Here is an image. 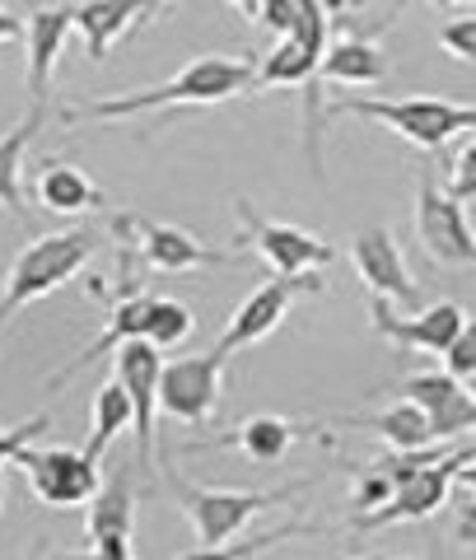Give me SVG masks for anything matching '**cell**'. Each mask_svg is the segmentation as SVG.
Here are the masks:
<instances>
[{"instance_id":"obj_33","label":"cell","mask_w":476,"mask_h":560,"mask_svg":"<svg viewBox=\"0 0 476 560\" xmlns=\"http://www.w3.org/2000/svg\"><path fill=\"white\" fill-rule=\"evenodd\" d=\"M294 20H299V5H294V0H262V10H257V24L271 28L276 38H290Z\"/></svg>"},{"instance_id":"obj_25","label":"cell","mask_w":476,"mask_h":560,"mask_svg":"<svg viewBox=\"0 0 476 560\" xmlns=\"http://www.w3.org/2000/svg\"><path fill=\"white\" fill-rule=\"evenodd\" d=\"M84 533L94 537H136V490L127 477H113L108 486L94 490L90 514H84Z\"/></svg>"},{"instance_id":"obj_42","label":"cell","mask_w":476,"mask_h":560,"mask_svg":"<svg viewBox=\"0 0 476 560\" xmlns=\"http://www.w3.org/2000/svg\"><path fill=\"white\" fill-rule=\"evenodd\" d=\"M0 10H5V0H0Z\"/></svg>"},{"instance_id":"obj_3","label":"cell","mask_w":476,"mask_h":560,"mask_svg":"<svg viewBox=\"0 0 476 560\" xmlns=\"http://www.w3.org/2000/svg\"><path fill=\"white\" fill-rule=\"evenodd\" d=\"M327 117H369L426 154L444 150L453 136L476 131V103L453 98H337L327 103Z\"/></svg>"},{"instance_id":"obj_37","label":"cell","mask_w":476,"mask_h":560,"mask_svg":"<svg viewBox=\"0 0 476 560\" xmlns=\"http://www.w3.org/2000/svg\"><path fill=\"white\" fill-rule=\"evenodd\" d=\"M229 5H234L239 14H243V20H248V24H257V10H262V0H229Z\"/></svg>"},{"instance_id":"obj_27","label":"cell","mask_w":476,"mask_h":560,"mask_svg":"<svg viewBox=\"0 0 476 560\" xmlns=\"http://www.w3.org/2000/svg\"><path fill=\"white\" fill-rule=\"evenodd\" d=\"M191 331H197V313H191L183 300H169V294H154L150 313H146V341L159 350L183 346Z\"/></svg>"},{"instance_id":"obj_1","label":"cell","mask_w":476,"mask_h":560,"mask_svg":"<svg viewBox=\"0 0 476 560\" xmlns=\"http://www.w3.org/2000/svg\"><path fill=\"white\" fill-rule=\"evenodd\" d=\"M253 80H257V66L248 57L206 51V57L187 61L169 84L70 103V108H61V121H127V117L169 113V108H210V103H229L239 94H253Z\"/></svg>"},{"instance_id":"obj_8","label":"cell","mask_w":476,"mask_h":560,"mask_svg":"<svg viewBox=\"0 0 476 560\" xmlns=\"http://www.w3.org/2000/svg\"><path fill=\"white\" fill-rule=\"evenodd\" d=\"M234 215L243 220V243L267 261L271 276H299V271H327L337 261V248L327 238H317L299 224H280V220H267L257 215L253 201H234Z\"/></svg>"},{"instance_id":"obj_14","label":"cell","mask_w":476,"mask_h":560,"mask_svg":"<svg viewBox=\"0 0 476 560\" xmlns=\"http://www.w3.org/2000/svg\"><path fill=\"white\" fill-rule=\"evenodd\" d=\"M350 261H356L360 280L369 285V294H379L387 304H402V308H420V285L407 267V257H402L393 230H383V224H369V230L356 234L350 243Z\"/></svg>"},{"instance_id":"obj_16","label":"cell","mask_w":476,"mask_h":560,"mask_svg":"<svg viewBox=\"0 0 476 560\" xmlns=\"http://www.w3.org/2000/svg\"><path fill=\"white\" fill-rule=\"evenodd\" d=\"M76 28V5H38L24 20V47H28V103L47 108L51 75L66 51V38Z\"/></svg>"},{"instance_id":"obj_4","label":"cell","mask_w":476,"mask_h":560,"mask_svg":"<svg viewBox=\"0 0 476 560\" xmlns=\"http://www.w3.org/2000/svg\"><path fill=\"white\" fill-rule=\"evenodd\" d=\"M94 257V234L90 230H61V234H38L28 248L10 261L5 290H0V327L14 313L47 300L51 290H61L66 280H76Z\"/></svg>"},{"instance_id":"obj_2","label":"cell","mask_w":476,"mask_h":560,"mask_svg":"<svg viewBox=\"0 0 476 560\" xmlns=\"http://www.w3.org/2000/svg\"><path fill=\"white\" fill-rule=\"evenodd\" d=\"M299 490H309V481H290L280 490H224V486H191V481L173 477V500H178L183 518L191 523L197 556L224 551L257 514H267V510H276V504L294 500Z\"/></svg>"},{"instance_id":"obj_43","label":"cell","mask_w":476,"mask_h":560,"mask_svg":"<svg viewBox=\"0 0 476 560\" xmlns=\"http://www.w3.org/2000/svg\"><path fill=\"white\" fill-rule=\"evenodd\" d=\"M397 5H407V0H397Z\"/></svg>"},{"instance_id":"obj_9","label":"cell","mask_w":476,"mask_h":560,"mask_svg":"<svg viewBox=\"0 0 476 560\" xmlns=\"http://www.w3.org/2000/svg\"><path fill=\"white\" fill-rule=\"evenodd\" d=\"M14 467L28 477L33 495H38L47 510H76V504H90L98 481V463L84 448H33L24 444L14 453Z\"/></svg>"},{"instance_id":"obj_35","label":"cell","mask_w":476,"mask_h":560,"mask_svg":"<svg viewBox=\"0 0 476 560\" xmlns=\"http://www.w3.org/2000/svg\"><path fill=\"white\" fill-rule=\"evenodd\" d=\"M457 541H463V547H476V490L457 500Z\"/></svg>"},{"instance_id":"obj_23","label":"cell","mask_w":476,"mask_h":560,"mask_svg":"<svg viewBox=\"0 0 476 560\" xmlns=\"http://www.w3.org/2000/svg\"><path fill=\"white\" fill-rule=\"evenodd\" d=\"M253 66H257L253 90H309V84L317 80V66H323V57L309 51L299 38H276V47L262 51Z\"/></svg>"},{"instance_id":"obj_13","label":"cell","mask_w":476,"mask_h":560,"mask_svg":"<svg viewBox=\"0 0 476 560\" xmlns=\"http://www.w3.org/2000/svg\"><path fill=\"white\" fill-rule=\"evenodd\" d=\"M402 397H411L430 420L434 440H467L476 430V393L449 370H420L397 383Z\"/></svg>"},{"instance_id":"obj_10","label":"cell","mask_w":476,"mask_h":560,"mask_svg":"<svg viewBox=\"0 0 476 560\" xmlns=\"http://www.w3.org/2000/svg\"><path fill=\"white\" fill-rule=\"evenodd\" d=\"M416 238L439 267H472L476 261V234L463 201L449 187H439L430 173L416 178Z\"/></svg>"},{"instance_id":"obj_19","label":"cell","mask_w":476,"mask_h":560,"mask_svg":"<svg viewBox=\"0 0 476 560\" xmlns=\"http://www.w3.org/2000/svg\"><path fill=\"white\" fill-rule=\"evenodd\" d=\"M313 434H317V425H299V420H286V416H248L234 434H220V440H210L206 448H239L253 467H271L286 458L299 440H313Z\"/></svg>"},{"instance_id":"obj_26","label":"cell","mask_w":476,"mask_h":560,"mask_svg":"<svg viewBox=\"0 0 476 560\" xmlns=\"http://www.w3.org/2000/svg\"><path fill=\"white\" fill-rule=\"evenodd\" d=\"M131 420H136L131 397H127V388H121V378L113 374L108 383H98V393H94V430H90V444H84V453L98 463L103 453H108L121 434L131 430Z\"/></svg>"},{"instance_id":"obj_30","label":"cell","mask_w":476,"mask_h":560,"mask_svg":"<svg viewBox=\"0 0 476 560\" xmlns=\"http://www.w3.org/2000/svg\"><path fill=\"white\" fill-rule=\"evenodd\" d=\"M444 370H449V374H457L463 383L476 374V318H467V323H463V331L453 337V346L444 350Z\"/></svg>"},{"instance_id":"obj_7","label":"cell","mask_w":476,"mask_h":560,"mask_svg":"<svg viewBox=\"0 0 476 560\" xmlns=\"http://www.w3.org/2000/svg\"><path fill=\"white\" fill-rule=\"evenodd\" d=\"M323 290V276L317 271H299V276H271V280H262V285L243 300L234 313H229V323L220 331V350H248L257 341H267L271 331L290 318V308L304 300V294H317Z\"/></svg>"},{"instance_id":"obj_38","label":"cell","mask_w":476,"mask_h":560,"mask_svg":"<svg viewBox=\"0 0 476 560\" xmlns=\"http://www.w3.org/2000/svg\"><path fill=\"white\" fill-rule=\"evenodd\" d=\"M457 481H463L467 490H476V458H472V463H463V471H457Z\"/></svg>"},{"instance_id":"obj_17","label":"cell","mask_w":476,"mask_h":560,"mask_svg":"<svg viewBox=\"0 0 476 560\" xmlns=\"http://www.w3.org/2000/svg\"><path fill=\"white\" fill-rule=\"evenodd\" d=\"M150 300H154V294L121 290V300L113 304V313H108V323H103V331H98V337H94L90 346L80 350V355H70V360L61 364V370L47 378V388H51V393L66 388V383L76 378V374H84V370H90V364H98L103 355H113V350H117L121 341L146 337V313H150Z\"/></svg>"},{"instance_id":"obj_12","label":"cell","mask_w":476,"mask_h":560,"mask_svg":"<svg viewBox=\"0 0 476 560\" xmlns=\"http://www.w3.org/2000/svg\"><path fill=\"white\" fill-rule=\"evenodd\" d=\"M463 323H467V313L453 300L411 308L407 318H397L393 304L379 300V294H369V327H374L383 341L402 346V350H430V355H444V350L453 346V337L463 331Z\"/></svg>"},{"instance_id":"obj_15","label":"cell","mask_w":476,"mask_h":560,"mask_svg":"<svg viewBox=\"0 0 476 560\" xmlns=\"http://www.w3.org/2000/svg\"><path fill=\"white\" fill-rule=\"evenodd\" d=\"M121 224L136 234V248L146 257L150 271L178 276V271H201V267H234L239 261V248L234 253L206 248L201 238H191L187 230H178V224H159V220H140V215H127Z\"/></svg>"},{"instance_id":"obj_18","label":"cell","mask_w":476,"mask_h":560,"mask_svg":"<svg viewBox=\"0 0 476 560\" xmlns=\"http://www.w3.org/2000/svg\"><path fill=\"white\" fill-rule=\"evenodd\" d=\"M150 20H154L150 0H84V5H76V33L84 38L90 61H108L113 43Z\"/></svg>"},{"instance_id":"obj_32","label":"cell","mask_w":476,"mask_h":560,"mask_svg":"<svg viewBox=\"0 0 476 560\" xmlns=\"http://www.w3.org/2000/svg\"><path fill=\"white\" fill-rule=\"evenodd\" d=\"M47 425H51V416H28V420H20V425H0V467L14 463V453L38 440Z\"/></svg>"},{"instance_id":"obj_40","label":"cell","mask_w":476,"mask_h":560,"mask_svg":"<svg viewBox=\"0 0 476 560\" xmlns=\"http://www.w3.org/2000/svg\"><path fill=\"white\" fill-rule=\"evenodd\" d=\"M0 504H5V477H0Z\"/></svg>"},{"instance_id":"obj_24","label":"cell","mask_w":476,"mask_h":560,"mask_svg":"<svg viewBox=\"0 0 476 560\" xmlns=\"http://www.w3.org/2000/svg\"><path fill=\"white\" fill-rule=\"evenodd\" d=\"M350 425L379 434L387 448H426V444H434L430 420H426V411H420L411 397H397L393 407L374 411V416H350Z\"/></svg>"},{"instance_id":"obj_34","label":"cell","mask_w":476,"mask_h":560,"mask_svg":"<svg viewBox=\"0 0 476 560\" xmlns=\"http://www.w3.org/2000/svg\"><path fill=\"white\" fill-rule=\"evenodd\" d=\"M90 551L98 560H131L136 556V537H94Z\"/></svg>"},{"instance_id":"obj_41","label":"cell","mask_w":476,"mask_h":560,"mask_svg":"<svg viewBox=\"0 0 476 560\" xmlns=\"http://www.w3.org/2000/svg\"><path fill=\"white\" fill-rule=\"evenodd\" d=\"M444 5H467V0H444Z\"/></svg>"},{"instance_id":"obj_5","label":"cell","mask_w":476,"mask_h":560,"mask_svg":"<svg viewBox=\"0 0 476 560\" xmlns=\"http://www.w3.org/2000/svg\"><path fill=\"white\" fill-rule=\"evenodd\" d=\"M472 458H476V430L467 434V440H457L444 458L407 471V477L393 486V495H387L383 504H374V510L356 514L350 523H356L360 533H379V528H393V523H416V518L439 514L449 504V495H453L457 471H463V463H472Z\"/></svg>"},{"instance_id":"obj_36","label":"cell","mask_w":476,"mask_h":560,"mask_svg":"<svg viewBox=\"0 0 476 560\" xmlns=\"http://www.w3.org/2000/svg\"><path fill=\"white\" fill-rule=\"evenodd\" d=\"M24 38V20H14V14L0 10V47H10V43H20Z\"/></svg>"},{"instance_id":"obj_31","label":"cell","mask_w":476,"mask_h":560,"mask_svg":"<svg viewBox=\"0 0 476 560\" xmlns=\"http://www.w3.org/2000/svg\"><path fill=\"white\" fill-rule=\"evenodd\" d=\"M449 191L463 206L476 201V140H467V145L453 154V164H449Z\"/></svg>"},{"instance_id":"obj_22","label":"cell","mask_w":476,"mask_h":560,"mask_svg":"<svg viewBox=\"0 0 476 560\" xmlns=\"http://www.w3.org/2000/svg\"><path fill=\"white\" fill-rule=\"evenodd\" d=\"M43 121H47V108H28V117L20 127L0 136V210L14 220H24V224L33 220V210L24 201V160H28V145L43 131Z\"/></svg>"},{"instance_id":"obj_28","label":"cell","mask_w":476,"mask_h":560,"mask_svg":"<svg viewBox=\"0 0 476 560\" xmlns=\"http://www.w3.org/2000/svg\"><path fill=\"white\" fill-rule=\"evenodd\" d=\"M439 47H444L453 61L476 66V14H457V20H449L444 28H439Z\"/></svg>"},{"instance_id":"obj_39","label":"cell","mask_w":476,"mask_h":560,"mask_svg":"<svg viewBox=\"0 0 476 560\" xmlns=\"http://www.w3.org/2000/svg\"><path fill=\"white\" fill-rule=\"evenodd\" d=\"M169 5H178V0H150V10L159 14V10H169Z\"/></svg>"},{"instance_id":"obj_20","label":"cell","mask_w":476,"mask_h":560,"mask_svg":"<svg viewBox=\"0 0 476 560\" xmlns=\"http://www.w3.org/2000/svg\"><path fill=\"white\" fill-rule=\"evenodd\" d=\"M33 197H38V206L51 210V215H84V210H98L103 201H108L90 173L66 164V160H47L43 164L38 183H33Z\"/></svg>"},{"instance_id":"obj_29","label":"cell","mask_w":476,"mask_h":560,"mask_svg":"<svg viewBox=\"0 0 476 560\" xmlns=\"http://www.w3.org/2000/svg\"><path fill=\"white\" fill-rule=\"evenodd\" d=\"M387 495H393V481H387V471H383L379 463L360 467V477H356V490H350V504H356V514L374 510V504H383Z\"/></svg>"},{"instance_id":"obj_11","label":"cell","mask_w":476,"mask_h":560,"mask_svg":"<svg viewBox=\"0 0 476 560\" xmlns=\"http://www.w3.org/2000/svg\"><path fill=\"white\" fill-rule=\"evenodd\" d=\"M159 370H164V355H159V346H150L146 337H131L113 350V374L121 378V388L131 397V440H136V463L140 467H154V420H159Z\"/></svg>"},{"instance_id":"obj_6","label":"cell","mask_w":476,"mask_h":560,"mask_svg":"<svg viewBox=\"0 0 476 560\" xmlns=\"http://www.w3.org/2000/svg\"><path fill=\"white\" fill-rule=\"evenodd\" d=\"M229 350H206V355H178L159 370V411L178 425H206L220 411Z\"/></svg>"},{"instance_id":"obj_21","label":"cell","mask_w":476,"mask_h":560,"mask_svg":"<svg viewBox=\"0 0 476 560\" xmlns=\"http://www.w3.org/2000/svg\"><path fill=\"white\" fill-rule=\"evenodd\" d=\"M379 80H387V57L374 38L341 33V38L327 43L323 66H317V84H379Z\"/></svg>"}]
</instances>
